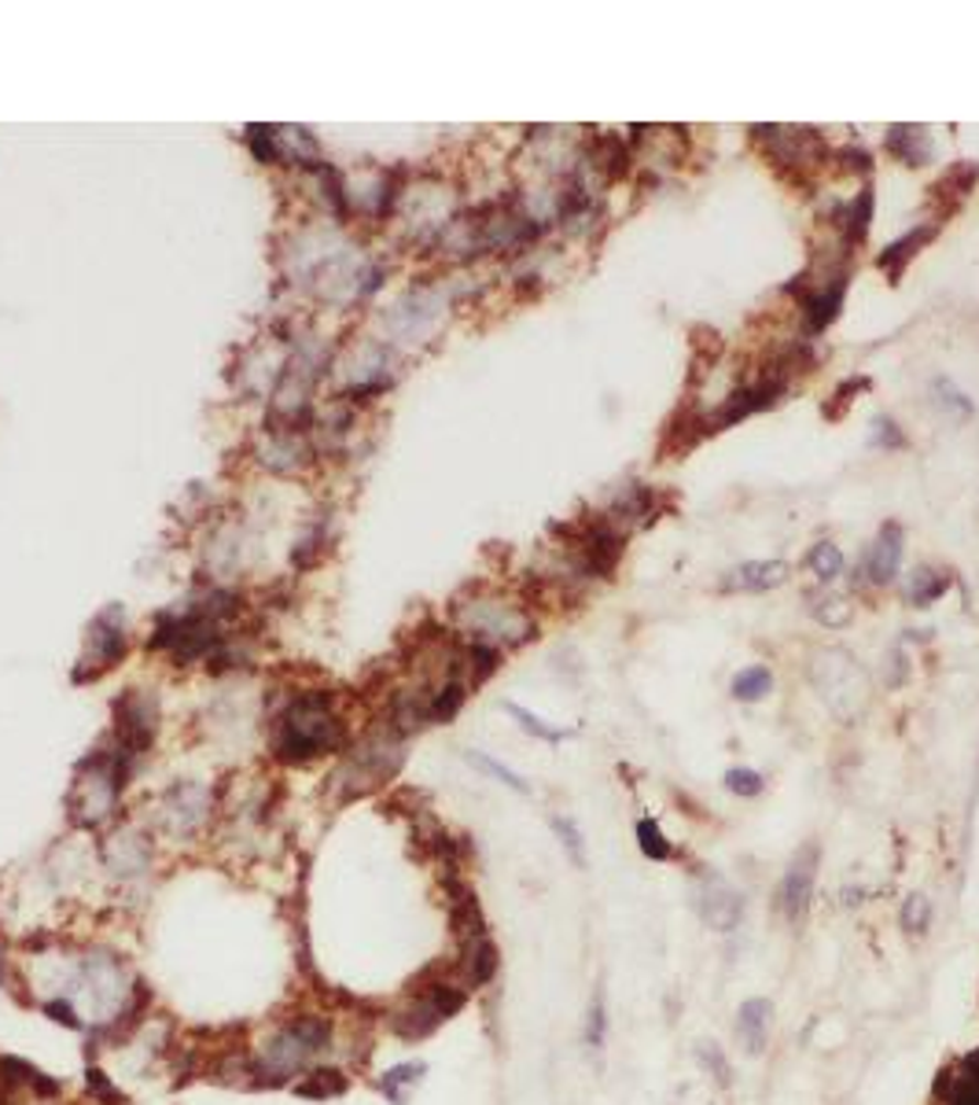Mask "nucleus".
Here are the masks:
<instances>
[{"mask_svg": "<svg viewBox=\"0 0 979 1105\" xmlns=\"http://www.w3.org/2000/svg\"><path fill=\"white\" fill-rule=\"evenodd\" d=\"M346 1028L335 1009L324 1006H291L269 1017L247 1039L251 1058V1091H280L307 1076L313 1065L340 1061L343 1065Z\"/></svg>", "mask_w": 979, "mask_h": 1105, "instance_id": "1", "label": "nucleus"}, {"mask_svg": "<svg viewBox=\"0 0 979 1105\" xmlns=\"http://www.w3.org/2000/svg\"><path fill=\"white\" fill-rule=\"evenodd\" d=\"M354 744L335 693L299 689L269 719V760L280 766H310L329 755H346Z\"/></svg>", "mask_w": 979, "mask_h": 1105, "instance_id": "2", "label": "nucleus"}, {"mask_svg": "<svg viewBox=\"0 0 979 1105\" xmlns=\"http://www.w3.org/2000/svg\"><path fill=\"white\" fill-rule=\"evenodd\" d=\"M468 1003L471 992L457 981L454 958H438V962L424 965L405 984V992L391 1006H383L380 1025L391 1031L398 1043L416 1047L435 1036L438 1028H446Z\"/></svg>", "mask_w": 979, "mask_h": 1105, "instance_id": "3", "label": "nucleus"}, {"mask_svg": "<svg viewBox=\"0 0 979 1105\" xmlns=\"http://www.w3.org/2000/svg\"><path fill=\"white\" fill-rule=\"evenodd\" d=\"M136 774V763L111 744H97L86 760L74 766L67 793V818L81 833H100L119 822L122 796Z\"/></svg>", "mask_w": 979, "mask_h": 1105, "instance_id": "4", "label": "nucleus"}, {"mask_svg": "<svg viewBox=\"0 0 979 1105\" xmlns=\"http://www.w3.org/2000/svg\"><path fill=\"white\" fill-rule=\"evenodd\" d=\"M155 829L141 826L133 818H119L111 829H103L100 840V870L119 892H141L159 870V844Z\"/></svg>", "mask_w": 979, "mask_h": 1105, "instance_id": "5", "label": "nucleus"}, {"mask_svg": "<svg viewBox=\"0 0 979 1105\" xmlns=\"http://www.w3.org/2000/svg\"><path fill=\"white\" fill-rule=\"evenodd\" d=\"M218 815V793L203 782H174L155 804V837L170 844H196Z\"/></svg>", "mask_w": 979, "mask_h": 1105, "instance_id": "6", "label": "nucleus"}, {"mask_svg": "<svg viewBox=\"0 0 979 1105\" xmlns=\"http://www.w3.org/2000/svg\"><path fill=\"white\" fill-rule=\"evenodd\" d=\"M159 726H163V708L152 689H122L119 697L111 700L108 744L119 749L122 755H130L133 763H141L144 755L152 752L155 737H159Z\"/></svg>", "mask_w": 979, "mask_h": 1105, "instance_id": "7", "label": "nucleus"}, {"mask_svg": "<svg viewBox=\"0 0 979 1105\" xmlns=\"http://www.w3.org/2000/svg\"><path fill=\"white\" fill-rule=\"evenodd\" d=\"M817 862H821V848L814 840H806V844L792 855V862H788L781 888H777V899H774L777 910L785 914V921L799 925L806 918L810 899H814V884H817Z\"/></svg>", "mask_w": 979, "mask_h": 1105, "instance_id": "8", "label": "nucleus"}, {"mask_svg": "<svg viewBox=\"0 0 979 1105\" xmlns=\"http://www.w3.org/2000/svg\"><path fill=\"white\" fill-rule=\"evenodd\" d=\"M125 656V630H122V612L119 608H108L89 623L86 638V656H81V667L74 671V682H92L100 678L103 671L114 667Z\"/></svg>", "mask_w": 979, "mask_h": 1105, "instance_id": "9", "label": "nucleus"}, {"mask_svg": "<svg viewBox=\"0 0 979 1105\" xmlns=\"http://www.w3.org/2000/svg\"><path fill=\"white\" fill-rule=\"evenodd\" d=\"M63 1080L48 1076L34 1061L19 1054H0V1094H12L23 1102H59L63 1098Z\"/></svg>", "mask_w": 979, "mask_h": 1105, "instance_id": "10", "label": "nucleus"}, {"mask_svg": "<svg viewBox=\"0 0 979 1105\" xmlns=\"http://www.w3.org/2000/svg\"><path fill=\"white\" fill-rule=\"evenodd\" d=\"M785 387L788 380H781V376H763V380H755V384L736 387V391L719 406V413L708 417V435L711 431H725L730 424H736V420L759 413V409H770L777 398L785 395Z\"/></svg>", "mask_w": 979, "mask_h": 1105, "instance_id": "11", "label": "nucleus"}, {"mask_svg": "<svg viewBox=\"0 0 979 1105\" xmlns=\"http://www.w3.org/2000/svg\"><path fill=\"white\" fill-rule=\"evenodd\" d=\"M454 958V973L457 981L468 987V992H482L498 981L501 973V947L493 943V936H476L468 943H457V951L449 954Z\"/></svg>", "mask_w": 979, "mask_h": 1105, "instance_id": "12", "label": "nucleus"}, {"mask_svg": "<svg viewBox=\"0 0 979 1105\" xmlns=\"http://www.w3.org/2000/svg\"><path fill=\"white\" fill-rule=\"evenodd\" d=\"M697 910L714 932H733L744 918V899L725 881L708 877V884L697 892Z\"/></svg>", "mask_w": 979, "mask_h": 1105, "instance_id": "13", "label": "nucleus"}, {"mask_svg": "<svg viewBox=\"0 0 979 1105\" xmlns=\"http://www.w3.org/2000/svg\"><path fill=\"white\" fill-rule=\"evenodd\" d=\"M703 435H708V417H703L692 402H681L678 409H674V417L667 420V428H663L659 457L663 461L686 457Z\"/></svg>", "mask_w": 979, "mask_h": 1105, "instance_id": "14", "label": "nucleus"}, {"mask_svg": "<svg viewBox=\"0 0 979 1105\" xmlns=\"http://www.w3.org/2000/svg\"><path fill=\"white\" fill-rule=\"evenodd\" d=\"M899 564H902V528L899 523H883L877 542L866 550L861 575H866L872 586H888L891 578L899 575Z\"/></svg>", "mask_w": 979, "mask_h": 1105, "instance_id": "15", "label": "nucleus"}, {"mask_svg": "<svg viewBox=\"0 0 979 1105\" xmlns=\"http://www.w3.org/2000/svg\"><path fill=\"white\" fill-rule=\"evenodd\" d=\"M351 1087H354V1072L340 1065V1061H324V1065H313L307 1076L294 1080L291 1094H299V1098H307V1102H335Z\"/></svg>", "mask_w": 979, "mask_h": 1105, "instance_id": "16", "label": "nucleus"}, {"mask_svg": "<svg viewBox=\"0 0 979 1105\" xmlns=\"http://www.w3.org/2000/svg\"><path fill=\"white\" fill-rule=\"evenodd\" d=\"M976 181H979V163H972V159L954 163L950 170H946L939 181L928 188V192H932L928 203L939 210V218L954 214V210L961 207V199L976 188Z\"/></svg>", "mask_w": 979, "mask_h": 1105, "instance_id": "17", "label": "nucleus"}, {"mask_svg": "<svg viewBox=\"0 0 979 1105\" xmlns=\"http://www.w3.org/2000/svg\"><path fill=\"white\" fill-rule=\"evenodd\" d=\"M427 1072H431V1065H427L424 1058H405V1061H394V1065H387L372 1083H376V1091H380L391 1105H409L413 1091L427 1080Z\"/></svg>", "mask_w": 979, "mask_h": 1105, "instance_id": "18", "label": "nucleus"}, {"mask_svg": "<svg viewBox=\"0 0 979 1105\" xmlns=\"http://www.w3.org/2000/svg\"><path fill=\"white\" fill-rule=\"evenodd\" d=\"M935 236H939V221H928V225L910 229L906 236H899L894 244H888V251H880V255H877V269L888 273V280L894 284V280L902 277V273H906L910 262L917 258V251L928 247Z\"/></svg>", "mask_w": 979, "mask_h": 1105, "instance_id": "19", "label": "nucleus"}, {"mask_svg": "<svg viewBox=\"0 0 979 1105\" xmlns=\"http://www.w3.org/2000/svg\"><path fill=\"white\" fill-rule=\"evenodd\" d=\"M770 1020H774L770 998H747V1003L736 1009V1039H741L752 1058H763L766 1039H770Z\"/></svg>", "mask_w": 979, "mask_h": 1105, "instance_id": "20", "label": "nucleus"}, {"mask_svg": "<svg viewBox=\"0 0 979 1105\" xmlns=\"http://www.w3.org/2000/svg\"><path fill=\"white\" fill-rule=\"evenodd\" d=\"M788 578V564L781 561H747L741 567H733L730 575L722 578V589H744V594H763V589L781 586Z\"/></svg>", "mask_w": 979, "mask_h": 1105, "instance_id": "21", "label": "nucleus"}, {"mask_svg": "<svg viewBox=\"0 0 979 1105\" xmlns=\"http://www.w3.org/2000/svg\"><path fill=\"white\" fill-rule=\"evenodd\" d=\"M888 152L906 166H924V163H932L935 144H932L928 130H921V125H891Z\"/></svg>", "mask_w": 979, "mask_h": 1105, "instance_id": "22", "label": "nucleus"}, {"mask_svg": "<svg viewBox=\"0 0 979 1105\" xmlns=\"http://www.w3.org/2000/svg\"><path fill=\"white\" fill-rule=\"evenodd\" d=\"M869 218H872V188H861V196H855V203L839 210V218H836L839 233H844V255L866 244Z\"/></svg>", "mask_w": 979, "mask_h": 1105, "instance_id": "23", "label": "nucleus"}, {"mask_svg": "<svg viewBox=\"0 0 979 1105\" xmlns=\"http://www.w3.org/2000/svg\"><path fill=\"white\" fill-rule=\"evenodd\" d=\"M0 992L12 995L19 1006H34V998H30L26 973H23V965H19L15 947H12V940H8L4 932H0Z\"/></svg>", "mask_w": 979, "mask_h": 1105, "instance_id": "24", "label": "nucleus"}, {"mask_svg": "<svg viewBox=\"0 0 979 1105\" xmlns=\"http://www.w3.org/2000/svg\"><path fill=\"white\" fill-rule=\"evenodd\" d=\"M81 1091L92 1105H130V1094H125L114 1076L100 1069V1061H86V1072H81Z\"/></svg>", "mask_w": 979, "mask_h": 1105, "instance_id": "25", "label": "nucleus"}, {"mask_svg": "<svg viewBox=\"0 0 979 1105\" xmlns=\"http://www.w3.org/2000/svg\"><path fill=\"white\" fill-rule=\"evenodd\" d=\"M950 589V572H932V567H917L910 578V586H906V597H910V605H917V608H928L932 601H939V597Z\"/></svg>", "mask_w": 979, "mask_h": 1105, "instance_id": "26", "label": "nucleus"}, {"mask_svg": "<svg viewBox=\"0 0 979 1105\" xmlns=\"http://www.w3.org/2000/svg\"><path fill=\"white\" fill-rule=\"evenodd\" d=\"M932 918H935V907H932V899H928V896L913 892V896L902 899L899 925H902V932H906V936H928Z\"/></svg>", "mask_w": 979, "mask_h": 1105, "instance_id": "27", "label": "nucleus"}, {"mask_svg": "<svg viewBox=\"0 0 979 1105\" xmlns=\"http://www.w3.org/2000/svg\"><path fill=\"white\" fill-rule=\"evenodd\" d=\"M34 1006L52 1020V1025H59V1028H67V1031H81V1036H86V1017H81V1009L74 1006V998L45 995V998H37Z\"/></svg>", "mask_w": 979, "mask_h": 1105, "instance_id": "28", "label": "nucleus"}, {"mask_svg": "<svg viewBox=\"0 0 979 1105\" xmlns=\"http://www.w3.org/2000/svg\"><path fill=\"white\" fill-rule=\"evenodd\" d=\"M770 689H774V675H770V667H763V663H755V667H744L741 675L733 678V697L744 700V704L763 700Z\"/></svg>", "mask_w": 979, "mask_h": 1105, "instance_id": "29", "label": "nucleus"}, {"mask_svg": "<svg viewBox=\"0 0 979 1105\" xmlns=\"http://www.w3.org/2000/svg\"><path fill=\"white\" fill-rule=\"evenodd\" d=\"M637 844H641V855L652 859V862H670L674 855H678L656 818H641L637 822Z\"/></svg>", "mask_w": 979, "mask_h": 1105, "instance_id": "30", "label": "nucleus"}, {"mask_svg": "<svg viewBox=\"0 0 979 1105\" xmlns=\"http://www.w3.org/2000/svg\"><path fill=\"white\" fill-rule=\"evenodd\" d=\"M697 1061H700V1069L708 1072V1076L719 1083L722 1091L733 1087V1065H730V1058H725V1050L719 1043H711V1039H700V1043H697Z\"/></svg>", "mask_w": 979, "mask_h": 1105, "instance_id": "31", "label": "nucleus"}, {"mask_svg": "<svg viewBox=\"0 0 979 1105\" xmlns=\"http://www.w3.org/2000/svg\"><path fill=\"white\" fill-rule=\"evenodd\" d=\"M586 1047L589 1050H604L608 1043V1003H604V987L597 984V992L589 995V1009H586Z\"/></svg>", "mask_w": 979, "mask_h": 1105, "instance_id": "32", "label": "nucleus"}, {"mask_svg": "<svg viewBox=\"0 0 979 1105\" xmlns=\"http://www.w3.org/2000/svg\"><path fill=\"white\" fill-rule=\"evenodd\" d=\"M465 760H468L471 766H476V771L490 774V777H498V782H501V785H509L512 793H520V796H526V793H531V785H526L523 777L515 774V771H509V766H504V763H498V760H493V755H487V752H476V749H468V752H465Z\"/></svg>", "mask_w": 979, "mask_h": 1105, "instance_id": "33", "label": "nucleus"}, {"mask_svg": "<svg viewBox=\"0 0 979 1105\" xmlns=\"http://www.w3.org/2000/svg\"><path fill=\"white\" fill-rule=\"evenodd\" d=\"M504 711H509V715H512V719H515V722H520V726H523V730H526V733H531V737H538V741H549V744H560V741H567V737H571V730H560V726H549V722H545V719H538V715H534V711H526V708H520V704H504Z\"/></svg>", "mask_w": 979, "mask_h": 1105, "instance_id": "34", "label": "nucleus"}, {"mask_svg": "<svg viewBox=\"0 0 979 1105\" xmlns=\"http://www.w3.org/2000/svg\"><path fill=\"white\" fill-rule=\"evenodd\" d=\"M806 564L821 583H833V578L844 572V553H839V545L833 542H817L814 550L806 553Z\"/></svg>", "mask_w": 979, "mask_h": 1105, "instance_id": "35", "label": "nucleus"}, {"mask_svg": "<svg viewBox=\"0 0 979 1105\" xmlns=\"http://www.w3.org/2000/svg\"><path fill=\"white\" fill-rule=\"evenodd\" d=\"M549 826H553L556 840L564 844L567 859H571L578 870H586V840H582V833H578V826L571 822V818H564V815H553Z\"/></svg>", "mask_w": 979, "mask_h": 1105, "instance_id": "36", "label": "nucleus"}, {"mask_svg": "<svg viewBox=\"0 0 979 1105\" xmlns=\"http://www.w3.org/2000/svg\"><path fill=\"white\" fill-rule=\"evenodd\" d=\"M725 788H730L733 796L752 799V796L763 793L766 782H763L759 771H752V766H730V771H725Z\"/></svg>", "mask_w": 979, "mask_h": 1105, "instance_id": "37", "label": "nucleus"}, {"mask_svg": "<svg viewBox=\"0 0 979 1105\" xmlns=\"http://www.w3.org/2000/svg\"><path fill=\"white\" fill-rule=\"evenodd\" d=\"M866 387H869V380H858V376H855V380H844V384H839L836 398L825 406V417H828V420H839V417H844L847 409H850V402H855V398H850V395H861V391H866Z\"/></svg>", "mask_w": 979, "mask_h": 1105, "instance_id": "38", "label": "nucleus"}, {"mask_svg": "<svg viewBox=\"0 0 979 1105\" xmlns=\"http://www.w3.org/2000/svg\"><path fill=\"white\" fill-rule=\"evenodd\" d=\"M833 159H836V163H844V170H847V174H869V170H872V155L866 152V147H858V144L839 147V152H833Z\"/></svg>", "mask_w": 979, "mask_h": 1105, "instance_id": "39", "label": "nucleus"}, {"mask_svg": "<svg viewBox=\"0 0 979 1105\" xmlns=\"http://www.w3.org/2000/svg\"><path fill=\"white\" fill-rule=\"evenodd\" d=\"M877 428H880V435L877 439H872V446H883V450H899V446H906V435H902V431H899V424H894V420H888V417H880L877 420Z\"/></svg>", "mask_w": 979, "mask_h": 1105, "instance_id": "40", "label": "nucleus"}, {"mask_svg": "<svg viewBox=\"0 0 979 1105\" xmlns=\"http://www.w3.org/2000/svg\"><path fill=\"white\" fill-rule=\"evenodd\" d=\"M954 1083H957V1069L954 1065H943L939 1069V1076H935V1083H932V1102H946V1098H950V1091H954Z\"/></svg>", "mask_w": 979, "mask_h": 1105, "instance_id": "41", "label": "nucleus"}]
</instances>
